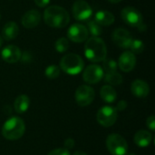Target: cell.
Listing matches in <instances>:
<instances>
[{
    "label": "cell",
    "instance_id": "obj_1",
    "mask_svg": "<svg viewBox=\"0 0 155 155\" xmlns=\"http://www.w3.org/2000/svg\"><path fill=\"white\" fill-rule=\"evenodd\" d=\"M44 20L45 24L51 27L64 28L70 22V15L64 7L51 5L44 12Z\"/></svg>",
    "mask_w": 155,
    "mask_h": 155
},
{
    "label": "cell",
    "instance_id": "obj_2",
    "mask_svg": "<svg viewBox=\"0 0 155 155\" xmlns=\"http://www.w3.org/2000/svg\"><path fill=\"white\" fill-rule=\"evenodd\" d=\"M84 54L88 60L94 63L103 62L107 55L105 43L98 36L90 37L84 45Z\"/></svg>",
    "mask_w": 155,
    "mask_h": 155
},
{
    "label": "cell",
    "instance_id": "obj_3",
    "mask_svg": "<svg viewBox=\"0 0 155 155\" xmlns=\"http://www.w3.org/2000/svg\"><path fill=\"white\" fill-rule=\"evenodd\" d=\"M25 132V124L19 117L9 118L2 127L3 136L10 141L20 139Z\"/></svg>",
    "mask_w": 155,
    "mask_h": 155
},
{
    "label": "cell",
    "instance_id": "obj_4",
    "mask_svg": "<svg viewBox=\"0 0 155 155\" xmlns=\"http://www.w3.org/2000/svg\"><path fill=\"white\" fill-rule=\"evenodd\" d=\"M84 63L83 58L74 53L67 54L63 56V58L60 61V67L61 69L71 75L78 74L82 72L84 69Z\"/></svg>",
    "mask_w": 155,
    "mask_h": 155
},
{
    "label": "cell",
    "instance_id": "obj_5",
    "mask_svg": "<svg viewBox=\"0 0 155 155\" xmlns=\"http://www.w3.org/2000/svg\"><path fill=\"white\" fill-rule=\"evenodd\" d=\"M106 146L112 155H125L128 151V143L120 134H110L106 139Z\"/></svg>",
    "mask_w": 155,
    "mask_h": 155
},
{
    "label": "cell",
    "instance_id": "obj_6",
    "mask_svg": "<svg viewBox=\"0 0 155 155\" xmlns=\"http://www.w3.org/2000/svg\"><path fill=\"white\" fill-rule=\"evenodd\" d=\"M117 110L109 105L102 107L96 114L97 122L104 127H111L114 125L117 120Z\"/></svg>",
    "mask_w": 155,
    "mask_h": 155
},
{
    "label": "cell",
    "instance_id": "obj_7",
    "mask_svg": "<svg viewBox=\"0 0 155 155\" xmlns=\"http://www.w3.org/2000/svg\"><path fill=\"white\" fill-rule=\"evenodd\" d=\"M74 17L78 21H87L93 15L90 5L84 0H76L72 8Z\"/></svg>",
    "mask_w": 155,
    "mask_h": 155
},
{
    "label": "cell",
    "instance_id": "obj_8",
    "mask_svg": "<svg viewBox=\"0 0 155 155\" xmlns=\"http://www.w3.org/2000/svg\"><path fill=\"white\" fill-rule=\"evenodd\" d=\"M94 90L89 85H80L75 91V101L80 106H87L91 104L94 99Z\"/></svg>",
    "mask_w": 155,
    "mask_h": 155
},
{
    "label": "cell",
    "instance_id": "obj_9",
    "mask_svg": "<svg viewBox=\"0 0 155 155\" xmlns=\"http://www.w3.org/2000/svg\"><path fill=\"white\" fill-rule=\"evenodd\" d=\"M121 16L123 20L130 26L137 27L141 23H143V15L141 12L133 6H126L121 12Z\"/></svg>",
    "mask_w": 155,
    "mask_h": 155
},
{
    "label": "cell",
    "instance_id": "obj_10",
    "mask_svg": "<svg viewBox=\"0 0 155 155\" xmlns=\"http://www.w3.org/2000/svg\"><path fill=\"white\" fill-rule=\"evenodd\" d=\"M103 77H104V70L98 64L88 65L83 73L84 81L90 84H94L99 83L103 79Z\"/></svg>",
    "mask_w": 155,
    "mask_h": 155
},
{
    "label": "cell",
    "instance_id": "obj_11",
    "mask_svg": "<svg viewBox=\"0 0 155 155\" xmlns=\"http://www.w3.org/2000/svg\"><path fill=\"white\" fill-rule=\"evenodd\" d=\"M88 35L89 32L86 26L82 24H74L69 27L67 31L68 38L74 43L84 42L88 39Z\"/></svg>",
    "mask_w": 155,
    "mask_h": 155
},
{
    "label": "cell",
    "instance_id": "obj_12",
    "mask_svg": "<svg viewBox=\"0 0 155 155\" xmlns=\"http://www.w3.org/2000/svg\"><path fill=\"white\" fill-rule=\"evenodd\" d=\"M112 39L114 43L121 48H129L133 41V37L129 31L124 28H116L112 35Z\"/></svg>",
    "mask_w": 155,
    "mask_h": 155
},
{
    "label": "cell",
    "instance_id": "obj_13",
    "mask_svg": "<svg viewBox=\"0 0 155 155\" xmlns=\"http://www.w3.org/2000/svg\"><path fill=\"white\" fill-rule=\"evenodd\" d=\"M1 56L5 62L9 64H15L21 59L22 53L20 48L17 47L16 45H9L3 48L1 52Z\"/></svg>",
    "mask_w": 155,
    "mask_h": 155
},
{
    "label": "cell",
    "instance_id": "obj_14",
    "mask_svg": "<svg viewBox=\"0 0 155 155\" xmlns=\"http://www.w3.org/2000/svg\"><path fill=\"white\" fill-rule=\"evenodd\" d=\"M136 57L131 51H124L119 57V68L125 73H129L135 67Z\"/></svg>",
    "mask_w": 155,
    "mask_h": 155
},
{
    "label": "cell",
    "instance_id": "obj_15",
    "mask_svg": "<svg viewBox=\"0 0 155 155\" xmlns=\"http://www.w3.org/2000/svg\"><path fill=\"white\" fill-rule=\"evenodd\" d=\"M41 20V15L37 10L32 9L25 13L22 16V25L27 29H31L35 27Z\"/></svg>",
    "mask_w": 155,
    "mask_h": 155
},
{
    "label": "cell",
    "instance_id": "obj_16",
    "mask_svg": "<svg viewBox=\"0 0 155 155\" xmlns=\"http://www.w3.org/2000/svg\"><path fill=\"white\" fill-rule=\"evenodd\" d=\"M131 91L134 95L139 98L146 97L150 93V86L149 84L144 82L143 80L137 79L134 81L131 84Z\"/></svg>",
    "mask_w": 155,
    "mask_h": 155
},
{
    "label": "cell",
    "instance_id": "obj_17",
    "mask_svg": "<svg viewBox=\"0 0 155 155\" xmlns=\"http://www.w3.org/2000/svg\"><path fill=\"white\" fill-rule=\"evenodd\" d=\"M18 33H19L18 25L14 21L7 22L2 29V36L6 41L15 39L18 35Z\"/></svg>",
    "mask_w": 155,
    "mask_h": 155
},
{
    "label": "cell",
    "instance_id": "obj_18",
    "mask_svg": "<svg viewBox=\"0 0 155 155\" xmlns=\"http://www.w3.org/2000/svg\"><path fill=\"white\" fill-rule=\"evenodd\" d=\"M115 17L113 13L107 10H100L94 15V21L98 23L100 25H111L114 24Z\"/></svg>",
    "mask_w": 155,
    "mask_h": 155
},
{
    "label": "cell",
    "instance_id": "obj_19",
    "mask_svg": "<svg viewBox=\"0 0 155 155\" xmlns=\"http://www.w3.org/2000/svg\"><path fill=\"white\" fill-rule=\"evenodd\" d=\"M152 140H153L152 134L149 133L148 131H144V130L138 131L134 137V143L139 147H147L152 143Z\"/></svg>",
    "mask_w": 155,
    "mask_h": 155
},
{
    "label": "cell",
    "instance_id": "obj_20",
    "mask_svg": "<svg viewBox=\"0 0 155 155\" xmlns=\"http://www.w3.org/2000/svg\"><path fill=\"white\" fill-rule=\"evenodd\" d=\"M30 105V99L27 95L25 94H21L17 96L15 100L14 107L15 111L17 114H24L25 113Z\"/></svg>",
    "mask_w": 155,
    "mask_h": 155
},
{
    "label": "cell",
    "instance_id": "obj_21",
    "mask_svg": "<svg viewBox=\"0 0 155 155\" xmlns=\"http://www.w3.org/2000/svg\"><path fill=\"white\" fill-rule=\"evenodd\" d=\"M100 95L104 102L111 104L116 100L117 93L112 85H104L100 91Z\"/></svg>",
    "mask_w": 155,
    "mask_h": 155
},
{
    "label": "cell",
    "instance_id": "obj_22",
    "mask_svg": "<svg viewBox=\"0 0 155 155\" xmlns=\"http://www.w3.org/2000/svg\"><path fill=\"white\" fill-rule=\"evenodd\" d=\"M104 80L110 85H119L123 83V76L121 74L117 73L116 71L110 72V73H106L104 76Z\"/></svg>",
    "mask_w": 155,
    "mask_h": 155
},
{
    "label": "cell",
    "instance_id": "obj_23",
    "mask_svg": "<svg viewBox=\"0 0 155 155\" xmlns=\"http://www.w3.org/2000/svg\"><path fill=\"white\" fill-rule=\"evenodd\" d=\"M88 32H90L93 36H99L103 33L102 25H100L98 23H96L94 20H87V26H86Z\"/></svg>",
    "mask_w": 155,
    "mask_h": 155
},
{
    "label": "cell",
    "instance_id": "obj_24",
    "mask_svg": "<svg viewBox=\"0 0 155 155\" xmlns=\"http://www.w3.org/2000/svg\"><path fill=\"white\" fill-rule=\"evenodd\" d=\"M45 74L48 79H56L60 75V67L55 64H50L45 68Z\"/></svg>",
    "mask_w": 155,
    "mask_h": 155
},
{
    "label": "cell",
    "instance_id": "obj_25",
    "mask_svg": "<svg viewBox=\"0 0 155 155\" xmlns=\"http://www.w3.org/2000/svg\"><path fill=\"white\" fill-rule=\"evenodd\" d=\"M118 67L117 63L112 59V58H105L103 61V70H104L106 73H110V72H115L116 69Z\"/></svg>",
    "mask_w": 155,
    "mask_h": 155
},
{
    "label": "cell",
    "instance_id": "obj_26",
    "mask_svg": "<svg viewBox=\"0 0 155 155\" xmlns=\"http://www.w3.org/2000/svg\"><path fill=\"white\" fill-rule=\"evenodd\" d=\"M54 48L58 53H64L69 48V42L65 37H61L56 40L54 44Z\"/></svg>",
    "mask_w": 155,
    "mask_h": 155
},
{
    "label": "cell",
    "instance_id": "obj_27",
    "mask_svg": "<svg viewBox=\"0 0 155 155\" xmlns=\"http://www.w3.org/2000/svg\"><path fill=\"white\" fill-rule=\"evenodd\" d=\"M129 48L131 49V52H133L134 54H141L144 50V44L142 40L133 39Z\"/></svg>",
    "mask_w": 155,
    "mask_h": 155
},
{
    "label": "cell",
    "instance_id": "obj_28",
    "mask_svg": "<svg viewBox=\"0 0 155 155\" xmlns=\"http://www.w3.org/2000/svg\"><path fill=\"white\" fill-rule=\"evenodd\" d=\"M48 155H71L69 151L65 148H57L55 150L51 151Z\"/></svg>",
    "mask_w": 155,
    "mask_h": 155
},
{
    "label": "cell",
    "instance_id": "obj_29",
    "mask_svg": "<svg viewBox=\"0 0 155 155\" xmlns=\"http://www.w3.org/2000/svg\"><path fill=\"white\" fill-rule=\"evenodd\" d=\"M146 125L149 127V129H151L152 131H154L155 130V117L153 115L150 116L147 118V121H146Z\"/></svg>",
    "mask_w": 155,
    "mask_h": 155
},
{
    "label": "cell",
    "instance_id": "obj_30",
    "mask_svg": "<svg viewBox=\"0 0 155 155\" xmlns=\"http://www.w3.org/2000/svg\"><path fill=\"white\" fill-rule=\"evenodd\" d=\"M74 139H72V138H68V139H66L65 141H64V147H65V149H72L74 146Z\"/></svg>",
    "mask_w": 155,
    "mask_h": 155
},
{
    "label": "cell",
    "instance_id": "obj_31",
    "mask_svg": "<svg viewBox=\"0 0 155 155\" xmlns=\"http://www.w3.org/2000/svg\"><path fill=\"white\" fill-rule=\"evenodd\" d=\"M50 0H35V3L39 7H45L49 4Z\"/></svg>",
    "mask_w": 155,
    "mask_h": 155
},
{
    "label": "cell",
    "instance_id": "obj_32",
    "mask_svg": "<svg viewBox=\"0 0 155 155\" xmlns=\"http://www.w3.org/2000/svg\"><path fill=\"white\" fill-rule=\"evenodd\" d=\"M127 107V103L124 101V100H121L118 104H117V107H116V110H119V111H124L125 108Z\"/></svg>",
    "mask_w": 155,
    "mask_h": 155
},
{
    "label": "cell",
    "instance_id": "obj_33",
    "mask_svg": "<svg viewBox=\"0 0 155 155\" xmlns=\"http://www.w3.org/2000/svg\"><path fill=\"white\" fill-rule=\"evenodd\" d=\"M137 28H138V30H139L140 32H143V31L146 30V25L143 24V23H141V24L137 26Z\"/></svg>",
    "mask_w": 155,
    "mask_h": 155
},
{
    "label": "cell",
    "instance_id": "obj_34",
    "mask_svg": "<svg viewBox=\"0 0 155 155\" xmlns=\"http://www.w3.org/2000/svg\"><path fill=\"white\" fill-rule=\"evenodd\" d=\"M11 107L10 106H8V105H5V107H4V112L5 113V114H11Z\"/></svg>",
    "mask_w": 155,
    "mask_h": 155
},
{
    "label": "cell",
    "instance_id": "obj_35",
    "mask_svg": "<svg viewBox=\"0 0 155 155\" xmlns=\"http://www.w3.org/2000/svg\"><path fill=\"white\" fill-rule=\"evenodd\" d=\"M73 155H87L85 153H84V152H82V151H76L74 153Z\"/></svg>",
    "mask_w": 155,
    "mask_h": 155
},
{
    "label": "cell",
    "instance_id": "obj_36",
    "mask_svg": "<svg viewBox=\"0 0 155 155\" xmlns=\"http://www.w3.org/2000/svg\"><path fill=\"white\" fill-rule=\"evenodd\" d=\"M110 3H113V4H117V3H119V2H121L122 0H108Z\"/></svg>",
    "mask_w": 155,
    "mask_h": 155
},
{
    "label": "cell",
    "instance_id": "obj_37",
    "mask_svg": "<svg viewBox=\"0 0 155 155\" xmlns=\"http://www.w3.org/2000/svg\"><path fill=\"white\" fill-rule=\"evenodd\" d=\"M1 45H2V36L0 35V47H1Z\"/></svg>",
    "mask_w": 155,
    "mask_h": 155
},
{
    "label": "cell",
    "instance_id": "obj_38",
    "mask_svg": "<svg viewBox=\"0 0 155 155\" xmlns=\"http://www.w3.org/2000/svg\"><path fill=\"white\" fill-rule=\"evenodd\" d=\"M128 155H135L134 153H131V154H128Z\"/></svg>",
    "mask_w": 155,
    "mask_h": 155
},
{
    "label": "cell",
    "instance_id": "obj_39",
    "mask_svg": "<svg viewBox=\"0 0 155 155\" xmlns=\"http://www.w3.org/2000/svg\"><path fill=\"white\" fill-rule=\"evenodd\" d=\"M0 18H1V16H0Z\"/></svg>",
    "mask_w": 155,
    "mask_h": 155
}]
</instances>
